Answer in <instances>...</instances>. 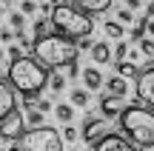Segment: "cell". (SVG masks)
Returning a JSON list of instances; mask_svg holds the SVG:
<instances>
[{
    "label": "cell",
    "instance_id": "cell-1",
    "mask_svg": "<svg viewBox=\"0 0 154 151\" xmlns=\"http://www.w3.org/2000/svg\"><path fill=\"white\" fill-rule=\"evenodd\" d=\"M49 77H51L49 66H43L34 54H23V57H17V60L9 63V83L14 86V91L23 94V97L37 100L40 91L49 86Z\"/></svg>",
    "mask_w": 154,
    "mask_h": 151
},
{
    "label": "cell",
    "instance_id": "cell-2",
    "mask_svg": "<svg viewBox=\"0 0 154 151\" xmlns=\"http://www.w3.org/2000/svg\"><path fill=\"white\" fill-rule=\"evenodd\" d=\"M49 20H51V29H54L57 34H63V37H69V40H77V43H80L83 37H91V32H94L91 14H86L83 9H77L69 0H57L51 14H49Z\"/></svg>",
    "mask_w": 154,
    "mask_h": 151
},
{
    "label": "cell",
    "instance_id": "cell-3",
    "mask_svg": "<svg viewBox=\"0 0 154 151\" xmlns=\"http://www.w3.org/2000/svg\"><path fill=\"white\" fill-rule=\"evenodd\" d=\"M32 54L49 68H66V66H72V63H77L80 46H77V40H69V37H63V34L54 32V34H46V37L34 40Z\"/></svg>",
    "mask_w": 154,
    "mask_h": 151
},
{
    "label": "cell",
    "instance_id": "cell-4",
    "mask_svg": "<svg viewBox=\"0 0 154 151\" xmlns=\"http://www.w3.org/2000/svg\"><path fill=\"white\" fill-rule=\"evenodd\" d=\"M120 128L137 148H154V108L126 106L120 114Z\"/></svg>",
    "mask_w": 154,
    "mask_h": 151
},
{
    "label": "cell",
    "instance_id": "cell-5",
    "mask_svg": "<svg viewBox=\"0 0 154 151\" xmlns=\"http://www.w3.org/2000/svg\"><path fill=\"white\" fill-rule=\"evenodd\" d=\"M11 151H63V137L51 125H37V128H26L14 143Z\"/></svg>",
    "mask_w": 154,
    "mask_h": 151
},
{
    "label": "cell",
    "instance_id": "cell-6",
    "mask_svg": "<svg viewBox=\"0 0 154 151\" xmlns=\"http://www.w3.org/2000/svg\"><path fill=\"white\" fill-rule=\"evenodd\" d=\"M111 134V123L106 117H86L83 120V128H80V140L86 146H97L103 137Z\"/></svg>",
    "mask_w": 154,
    "mask_h": 151
},
{
    "label": "cell",
    "instance_id": "cell-7",
    "mask_svg": "<svg viewBox=\"0 0 154 151\" xmlns=\"http://www.w3.org/2000/svg\"><path fill=\"white\" fill-rule=\"evenodd\" d=\"M26 131V114L20 111V108H14V111H9L3 120H0V140L6 143H14L17 137Z\"/></svg>",
    "mask_w": 154,
    "mask_h": 151
},
{
    "label": "cell",
    "instance_id": "cell-8",
    "mask_svg": "<svg viewBox=\"0 0 154 151\" xmlns=\"http://www.w3.org/2000/svg\"><path fill=\"white\" fill-rule=\"evenodd\" d=\"M134 94H137V100L143 103V106L154 108V66L146 68V71H140L137 86H134Z\"/></svg>",
    "mask_w": 154,
    "mask_h": 151
},
{
    "label": "cell",
    "instance_id": "cell-9",
    "mask_svg": "<svg viewBox=\"0 0 154 151\" xmlns=\"http://www.w3.org/2000/svg\"><path fill=\"white\" fill-rule=\"evenodd\" d=\"M91 151H137V146H134L128 137H120V134H109L103 137V140L97 143Z\"/></svg>",
    "mask_w": 154,
    "mask_h": 151
},
{
    "label": "cell",
    "instance_id": "cell-10",
    "mask_svg": "<svg viewBox=\"0 0 154 151\" xmlns=\"http://www.w3.org/2000/svg\"><path fill=\"white\" fill-rule=\"evenodd\" d=\"M17 108V100H14V86L9 80H0V120L6 117L9 111Z\"/></svg>",
    "mask_w": 154,
    "mask_h": 151
},
{
    "label": "cell",
    "instance_id": "cell-11",
    "mask_svg": "<svg viewBox=\"0 0 154 151\" xmlns=\"http://www.w3.org/2000/svg\"><path fill=\"white\" fill-rule=\"evenodd\" d=\"M123 97H111V94H103L100 97V114H103L106 120H111V117H120L123 114Z\"/></svg>",
    "mask_w": 154,
    "mask_h": 151
},
{
    "label": "cell",
    "instance_id": "cell-12",
    "mask_svg": "<svg viewBox=\"0 0 154 151\" xmlns=\"http://www.w3.org/2000/svg\"><path fill=\"white\" fill-rule=\"evenodd\" d=\"M69 3H74L77 9H83L86 14H103V11L111 9L114 0H69Z\"/></svg>",
    "mask_w": 154,
    "mask_h": 151
},
{
    "label": "cell",
    "instance_id": "cell-13",
    "mask_svg": "<svg viewBox=\"0 0 154 151\" xmlns=\"http://www.w3.org/2000/svg\"><path fill=\"white\" fill-rule=\"evenodd\" d=\"M91 60L97 63V66H106V63L114 60V49L109 46V40H97V43H94V49H91Z\"/></svg>",
    "mask_w": 154,
    "mask_h": 151
},
{
    "label": "cell",
    "instance_id": "cell-14",
    "mask_svg": "<svg viewBox=\"0 0 154 151\" xmlns=\"http://www.w3.org/2000/svg\"><path fill=\"white\" fill-rule=\"evenodd\" d=\"M106 94H111V97H126L128 94V80L120 77V74L109 77V80H106Z\"/></svg>",
    "mask_w": 154,
    "mask_h": 151
},
{
    "label": "cell",
    "instance_id": "cell-15",
    "mask_svg": "<svg viewBox=\"0 0 154 151\" xmlns=\"http://www.w3.org/2000/svg\"><path fill=\"white\" fill-rule=\"evenodd\" d=\"M83 83H86V89L88 91H100L106 86V80H103V74H100V68H83Z\"/></svg>",
    "mask_w": 154,
    "mask_h": 151
},
{
    "label": "cell",
    "instance_id": "cell-16",
    "mask_svg": "<svg viewBox=\"0 0 154 151\" xmlns=\"http://www.w3.org/2000/svg\"><path fill=\"white\" fill-rule=\"evenodd\" d=\"M117 74H120V77H126V80H137L140 77V66L134 60H123V63H117Z\"/></svg>",
    "mask_w": 154,
    "mask_h": 151
},
{
    "label": "cell",
    "instance_id": "cell-17",
    "mask_svg": "<svg viewBox=\"0 0 154 151\" xmlns=\"http://www.w3.org/2000/svg\"><path fill=\"white\" fill-rule=\"evenodd\" d=\"M54 117L60 120L63 125H69L74 120V106H72V103H57V106H54Z\"/></svg>",
    "mask_w": 154,
    "mask_h": 151
},
{
    "label": "cell",
    "instance_id": "cell-18",
    "mask_svg": "<svg viewBox=\"0 0 154 151\" xmlns=\"http://www.w3.org/2000/svg\"><path fill=\"white\" fill-rule=\"evenodd\" d=\"M103 32H106V37H111V40H123L126 37V26H123L120 20H109L103 26Z\"/></svg>",
    "mask_w": 154,
    "mask_h": 151
},
{
    "label": "cell",
    "instance_id": "cell-19",
    "mask_svg": "<svg viewBox=\"0 0 154 151\" xmlns=\"http://www.w3.org/2000/svg\"><path fill=\"white\" fill-rule=\"evenodd\" d=\"M91 103V91L88 89H72V106L74 108H86Z\"/></svg>",
    "mask_w": 154,
    "mask_h": 151
},
{
    "label": "cell",
    "instance_id": "cell-20",
    "mask_svg": "<svg viewBox=\"0 0 154 151\" xmlns=\"http://www.w3.org/2000/svg\"><path fill=\"white\" fill-rule=\"evenodd\" d=\"M49 26H51V20H46V17L40 14L37 20L32 23V34H34V40H37V37H46V34H49Z\"/></svg>",
    "mask_w": 154,
    "mask_h": 151
},
{
    "label": "cell",
    "instance_id": "cell-21",
    "mask_svg": "<svg viewBox=\"0 0 154 151\" xmlns=\"http://www.w3.org/2000/svg\"><path fill=\"white\" fill-rule=\"evenodd\" d=\"M9 29L23 32V29H26V14H23V11H11L9 14Z\"/></svg>",
    "mask_w": 154,
    "mask_h": 151
},
{
    "label": "cell",
    "instance_id": "cell-22",
    "mask_svg": "<svg viewBox=\"0 0 154 151\" xmlns=\"http://www.w3.org/2000/svg\"><path fill=\"white\" fill-rule=\"evenodd\" d=\"M128 54H131L128 43H126V40H117V46H114V63H123V60H128Z\"/></svg>",
    "mask_w": 154,
    "mask_h": 151
},
{
    "label": "cell",
    "instance_id": "cell-23",
    "mask_svg": "<svg viewBox=\"0 0 154 151\" xmlns=\"http://www.w3.org/2000/svg\"><path fill=\"white\" fill-rule=\"evenodd\" d=\"M66 83H69V77H63V74H51L49 77V89L54 91V94H60V91L66 89Z\"/></svg>",
    "mask_w": 154,
    "mask_h": 151
},
{
    "label": "cell",
    "instance_id": "cell-24",
    "mask_svg": "<svg viewBox=\"0 0 154 151\" xmlns=\"http://www.w3.org/2000/svg\"><path fill=\"white\" fill-rule=\"evenodd\" d=\"M60 137H63V140H66V143H77V140H80V131H77L74 125L69 123V125H63V131H60Z\"/></svg>",
    "mask_w": 154,
    "mask_h": 151
},
{
    "label": "cell",
    "instance_id": "cell-25",
    "mask_svg": "<svg viewBox=\"0 0 154 151\" xmlns=\"http://www.w3.org/2000/svg\"><path fill=\"white\" fill-rule=\"evenodd\" d=\"M137 46H140V51H143V54H146V57H149V60H154V40L149 37V34H146V37H143V40H140V43H137Z\"/></svg>",
    "mask_w": 154,
    "mask_h": 151
},
{
    "label": "cell",
    "instance_id": "cell-26",
    "mask_svg": "<svg viewBox=\"0 0 154 151\" xmlns=\"http://www.w3.org/2000/svg\"><path fill=\"white\" fill-rule=\"evenodd\" d=\"M117 20H120L123 26H126V23H137V20H134V11L126 9V6H123V9H117Z\"/></svg>",
    "mask_w": 154,
    "mask_h": 151
},
{
    "label": "cell",
    "instance_id": "cell-27",
    "mask_svg": "<svg viewBox=\"0 0 154 151\" xmlns=\"http://www.w3.org/2000/svg\"><path fill=\"white\" fill-rule=\"evenodd\" d=\"M20 11L23 14H34V11H40V3L37 0H20Z\"/></svg>",
    "mask_w": 154,
    "mask_h": 151
},
{
    "label": "cell",
    "instance_id": "cell-28",
    "mask_svg": "<svg viewBox=\"0 0 154 151\" xmlns=\"http://www.w3.org/2000/svg\"><path fill=\"white\" fill-rule=\"evenodd\" d=\"M34 106H37V108H40L43 114L54 111V103H51V100H43V97H37V100H34Z\"/></svg>",
    "mask_w": 154,
    "mask_h": 151
},
{
    "label": "cell",
    "instance_id": "cell-29",
    "mask_svg": "<svg viewBox=\"0 0 154 151\" xmlns=\"http://www.w3.org/2000/svg\"><path fill=\"white\" fill-rule=\"evenodd\" d=\"M66 77H69V80H74V77H83V71H80V66H77V63L66 66Z\"/></svg>",
    "mask_w": 154,
    "mask_h": 151
},
{
    "label": "cell",
    "instance_id": "cell-30",
    "mask_svg": "<svg viewBox=\"0 0 154 151\" xmlns=\"http://www.w3.org/2000/svg\"><path fill=\"white\" fill-rule=\"evenodd\" d=\"M14 37H17V34H14V29H0V40H3V43H11Z\"/></svg>",
    "mask_w": 154,
    "mask_h": 151
},
{
    "label": "cell",
    "instance_id": "cell-31",
    "mask_svg": "<svg viewBox=\"0 0 154 151\" xmlns=\"http://www.w3.org/2000/svg\"><path fill=\"white\" fill-rule=\"evenodd\" d=\"M123 6L131 9V11H140V9H143V0H123Z\"/></svg>",
    "mask_w": 154,
    "mask_h": 151
},
{
    "label": "cell",
    "instance_id": "cell-32",
    "mask_svg": "<svg viewBox=\"0 0 154 151\" xmlns=\"http://www.w3.org/2000/svg\"><path fill=\"white\" fill-rule=\"evenodd\" d=\"M6 54H9V60H17V57H23V54H20V46H11V43H9V49H6Z\"/></svg>",
    "mask_w": 154,
    "mask_h": 151
},
{
    "label": "cell",
    "instance_id": "cell-33",
    "mask_svg": "<svg viewBox=\"0 0 154 151\" xmlns=\"http://www.w3.org/2000/svg\"><path fill=\"white\" fill-rule=\"evenodd\" d=\"M146 34L154 40V17H146Z\"/></svg>",
    "mask_w": 154,
    "mask_h": 151
},
{
    "label": "cell",
    "instance_id": "cell-34",
    "mask_svg": "<svg viewBox=\"0 0 154 151\" xmlns=\"http://www.w3.org/2000/svg\"><path fill=\"white\" fill-rule=\"evenodd\" d=\"M6 57H9V54H6V49H0V63H3Z\"/></svg>",
    "mask_w": 154,
    "mask_h": 151
},
{
    "label": "cell",
    "instance_id": "cell-35",
    "mask_svg": "<svg viewBox=\"0 0 154 151\" xmlns=\"http://www.w3.org/2000/svg\"><path fill=\"white\" fill-rule=\"evenodd\" d=\"M9 3H11V0H0V6H9Z\"/></svg>",
    "mask_w": 154,
    "mask_h": 151
},
{
    "label": "cell",
    "instance_id": "cell-36",
    "mask_svg": "<svg viewBox=\"0 0 154 151\" xmlns=\"http://www.w3.org/2000/svg\"><path fill=\"white\" fill-rule=\"evenodd\" d=\"M3 14H6V6H0V17H3Z\"/></svg>",
    "mask_w": 154,
    "mask_h": 151
},
{
    "label": "cell",
    "instance_id": "cell-37",
    "mask_svg": "<svg viewBox=\"0 0 154 151\" xmlns=\"http://www.w3.org/2000/svg\"><path fill=\"white\" fill-rule=\"evenodd\" d=\"M37 3H46V0H37Z\"/></svg>",
    "mask_w": 154,
    "mask_h": 151
}]
</instances>
